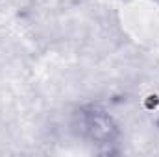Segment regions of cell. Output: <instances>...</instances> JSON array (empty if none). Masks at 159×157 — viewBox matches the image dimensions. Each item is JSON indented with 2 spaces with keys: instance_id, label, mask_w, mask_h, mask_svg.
I'll return each instance as SVG.
<instances>
[{
  "instance_id": "cell-1",
  "label": "cell",
  "mask_w": 159,
  "mask_h": 157,
  "mask_svg": "<svg viewBox=\"0 0 159 157\" xmlns=\"http://www.w3.org/2000/svg\"><path fill=\"white\" fill-rule=\"evenodd\" d=\"M83 131L89 139L96 141V142H109L113 141L115 133H117V126L113 124V120L109 115H106L104 111L98 109H89L83 115Z\"/></svg>"
}]
</instances>
